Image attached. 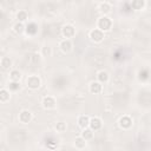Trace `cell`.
I'll list each match as a JSON object with an SVG mask.
<instances>
[{"label": "cell", "mask_w": 151, "mask_h": 151, "mask_svg": "<svg viewBox=\"0 0 151 151\" xmlns=\"http://www.w3.org/2000/svg\"><path fill=\"white\" fill-rule=\"evenodd\" d=\"M32 119H33V114L28 110H22L19 113V122L21 124H28V123H31Z\"/></svg>", "instance_id": "cell-7"}, {"label": "cell", "mask_w": 151, "mask_h": 151, "mask_svg": "<svg viewBox=\"0 0 151 151\" xmlns=\"http://www.w3.org/2000/svg\"><path fill=\"white\" fill-rule=\"evenodd\" d=\"M112 25H113V21L110 17L107 15H101L98 21H97V28L101 32H109L111 28H112Z\"/></svg>", "instance_id": "cell-1"}, {"label": "cell", "mask_w": 151, "mask_h": 151, "mask_svg": "<svg viewBox=\"0 0 151 151\" xmlns=\"http://www.w3.org/2000/svg\"><path fill=\"white\" fill-rule=\"evenodd\" d=\"M74 146H76L78 150H83V149H85V146H86V140H85L83 137L78 136V137L74 138Z\"/></svg>", "instance_id": "cell-16"}, {"label": "cell", "mask_w": 151, "mask_h": 151, "mask_svg": "<svg viewBox=\"0 0 151 151\" xmlns=\"http://www.w3.org/2000/svg\"><path fill=\"white\" fill-rule=\"evenodd\" d=\"M26 85L28 88L31 90H38L41 85V79L39 76L37 74H32V76H28L27 79H26Z\"/></svg>", "instance_id": "cell-2"}, {"label": "cell", "mask_w": 151, "mask_h": 151, "mask_svg": "<svg viewBox=\"0 0 151 151\" xmlns=\"http://www.w3.org/2000/svg\"><path fill=\"white\" fill-rule=\"evenodd\" d=\"M118 125H119V127L122 129V130H129L132 125H133V119L130 117V116H123V117H120L119 118V120H118Z\"/></svg>", "instance_id": "cell-4"}, {"label": "cell", "mask_w": 151, "mask_h": 151, "mask_svg": "<svg viewBox=\"0 0 151 151\" xmlns=\"http://www.w3.org/2000/svg\"><path fill=\"white\" fill-rule=\"evenodd\" d=\"M41 55L42 57H51L52 55V47L50 46H44L41 48Z\"/></svg>", "instance_id": "cell-23"}, {"label": "cell", "mask_w": 151, "mask_h": 151, "mask_svg": "<svg viewBox=\"0 0 151 151\" xmlns=\"http://www.w3.org/2000/svg\"><path fill=\"white\" fill-rule=\"evenodd\" d=\"M25 31V25L22 22H15L13 25V32L15 34H21Z\"/></svg>", "instance_id": "cell-20"}, {"label": "cell", "mask_w": 151, "mask_h": 151, "mask_svg": "<svg viewBox=\"0 0 151 151\" xmlns=\"http://www.w3.org/2000/svg\"><path fill=\"white\" fill-rule=\"evenodd\" d=\"M11 99V92L7 88L0 90V103H7Z\"/></svg>", "instance_id": "cell-15"}, {"label": "cell", "mask_w": 151, "mask_h": 151, "mask_svg": "<svg viewBox=\"0 0 151 151\" xmlns=\"http://www.w3.org/2000/svg\"><path fill=\"white\" fill-rule=\"evenodd\" d=\"M9 78H11V81H17L19 83L20 79H21V72L19 70H12L9 72Z\"/></svg>", "instance_id": "cell-18"}, {"label": "cell", "mask_w": 151, "mask_h": 151, "mask_svg": "<svg viewBox=\"0 0 151 151\" xmlns=\"http://www.w3.org/2000/svg\"><path fill=\"white\" fill-rule=\"evenodd\" d=\"M101 125H103V122L99 117H92L90 118V123H88V127L94 132V131H98L101 129Z\"/></svg>", "instance_id": "cell-9"}, {"label": "cell", "mask_w": 151, "mask_h": 151, "mask_svg": "<svg viewBox=\"0 0 151 151\" xmlns=\"http://www.w3.org/2000/svg\"><path fill=\"white\" fill-rule=\"evenodd\" d=\"M59 48H60V51L63 52V53H70L71 51H72V48H73V44H72V41L70 40V39H64V40H61L60 42H59Z\"/></svg>", "instance_id": "cell-8"}, {"label": "cell", "mask_w": 151, "mask_h": 151, "mask_svg": "<svg viewBox=\"0 0 151 151\" xmlns=\"http://www.w3.org/2000/svg\"><path fill=\"white\" fill-rule=\"evenodd\" d=\"M145 6H146V1H145V0H134V1L131 2V7H132L134 11L144 9Z\"/></svg>", "instance_id": "cell-14"}, {"label": "cell", "mask_w": 151, "mask_h": 151, "mask_svg": "<svg viewBox=\"0 0 151 151\" xmlns=\"http://www.w3.org/2000/svg\"><path fill=\"white\" fill-rule=\"evenodd\" d=\"M99 9H100V12H101L104 15H106V14L110 12V9H111V4L107 2V1L100 2V4H99Z\"/></svg>", "instance_id": "cell-19"}, {"label": "cell", "mask_w": 151, "mask_h": 151, "mask_svg": "<svg viewBox=\"0 0 151 151\" xmlns=\"http://www.w3.org/2000/svg\"><path fill=\"white\" fill-rule=\"evenodd\" d=\"M97 81H99L100 84H105V83H107L109 81V79H110V76H109V73L106 72V71H104V70H101V71H99L98 73H97Z\"/></svg>", "instance_id": "cell-12"}, {"label": "cell", "mask_w": 151, "mask_h": 151, "mask_svg": "<svg viewBox=\"0 0 151 151\" xmlns=\"http://www.w3.org/2000/svg\"><path fill=\"white\" fill-rule=\"evenodd\" d=\"M88 90H90V92L92 94H99L103 91V85L99 81H92L88 85Z\"/></svg>", "instance_id": "cell-10"}, {"label": "cell", "mask_w": 151, "mask_h": 151, "mask_svg": "<svg viewBox=\"0 0 151 151\" xmlns=\"http://www.w3.org/2000/svg\"><path fill=\"white\" fill-rule=\"evenodd\" d=\"M93 134H94V132H93L90 127H86V129H83L80 137H83V138L87 142V140H90V139H92V138H93Z\"/></svg>", "instance_id": "cell-17"}, {"label": "cell", "mask_w": 151, "mask_h": 151, "mask_svg": "<svg viewBox=\"0 0 151 151\" xmlns=\"http://www.w3.org/2000/svg\"><path fill=\"white\" fill-rule=\"evenodd\" d=\"M88 38H90L93 42H101V41L104 40V38H105V33L101 32V31H99L98 28H93V29L90 31Z\"/></svg>", "instance_id": "cell-3"}, {"label": "cell", "mask_w": 151, "mask_h": 151, "mask_svg": "<svg viewBox=\"0 0 151 151\" xmlns=\"http://www.w3.org/2000/svg\"><path fill=\"white\" fill-rule=\"evenodd\" d=\"M41 105L45 110H52L57 105V101H55V98L52 97V96H45L41 100Z\"/></svg>", "instance_id": "cell-5"}, {"label": "cell", "mask_w": 151, "mask_h": 151, "mask_svg": "<svg viewBox=\"0 0 151 151\" xmlns=\"http://www.w3.org/2000/svg\"><path fill=\"white\" fill-rule=\"evenodd\" d=\"M19 87H20V84H19V83H17V81H11V83H9V90L17 91Z\"/></svg>", "instance_id": "cell-24"}, {"label": "cell", "mask_w": 151, "mask_h": 151, "mask_svg": "<svg viewBox=\"0 0 151 151\" xmlns=\"http://www.w3.org/2000/svg\"><path fill=\"white\" fill-rule=\"evenodd\" d=\"M77 123H78V126H79L80 129H86V127H88L90 117H88L87 114H81V116L78 117Z\"/></svg>", "instance_id": "cell-11"}, {"label": "cell", "mask_w": 151, "mask_h": 151, "mask_svg": "<svg viewBox=\"0 0 151 151\" xmlns=\"http://www.w3.org/2000/svg\"><path fill=\"white\" fill-rule=\"evenodd\" d=\"M66 123H64V122H58L57 124H55V130H57V132H59V133H63V132H65L66 131Z\"/></svg>", "instance_id": "cell-22"}, {"label": "cell", "mask_w": 151, "mask_h": 151, "mask_svg": "<svg viewBox=\"0 0 151 151\" xmlns=\"http://www.w3.org/2000/svg\"><path fill=\"white\" fill-rule=\"evenodd\" d=\"M12 64H13V61H12V59L9 57H2L0 59V66L4 70H9L12 67Z\"/></svg>", "instance_id": "cell-13"}, {"label": "cell", "mask_w": 151, "mask_h": 151, "mask_svg": "<svg viewBox=\"0 0 151 151\" xmlns=\"http://www.w3.org/2000/svg\"><path fill=\"white\" fill-rule=\"evenodd\" d=\"M61 34L64 35L65 39H71L76 35V28L74 26L67 24V25H64L63 28H61Z\"/></svg>", "instance_id": "cell-6"}, {"label": "cell", "mask_w": 151, "mask_h": 151, "mask_svg": "<svg viewBox=\"0 0 151 151\" xmlns=\"http://www.w3.org/2000/svg\"><path fill=\"white\" fill-rule=\"evenodd\" d=\"M27 18H28V14H27V12L24 11V9H22V11H19V12L17 13L18 22H22V24H24V21H26Z\"/></svg>", "instance_id": "cell-21"}]
</instances>
